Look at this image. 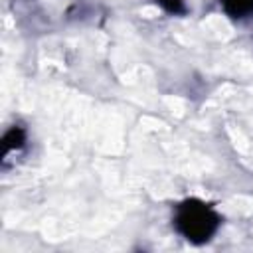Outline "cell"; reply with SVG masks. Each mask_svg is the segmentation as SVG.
Masks as SVG:
<instances>
[{
	"instance_id": "6da1fadb",
	"label": "cell",
	"mask_w": 253,
	"mask_h": 253,
	"mask_svg": "<svg viewBox=\"0 0 253 253\" xmlns=\"http://www.w3.org/2000/svg\"><path fill=\"white\" fill-rule=\"evenodd\" d=\"M221 223V217L217 215V211L204 204L202 200H184L178 208H176V215H174V225L180 231L182 237H186L190 243H206L210 241L217 227Z\"/></svg>"
},
{
	"instance_id": "7a4b0ae2",
	"label": "cell",
	"mask_w": 253,
	"mask_h": 253,
	"mask_svg": "<svg viewBox=\"0 0 253 253\" xmlns=\"http://www.w3.org/2000/svg\"><path fill=\"white\" fill-rule=\"evenodd\" d=\"M24 142H26V132H24V128H22V126H12V128H8V130H6V134H4V138H2L4 154H8V152H12V150L22 148V146H24Z\"/></svg>"
},
{
	"instance_id": "3957f363",
	"label": "cell",
	"mask_w": 253,
	"mask_h": 253,
	"mask_svg": "<svg viewBox=\"0 0 253 253\" xmlns=\"http://www.w3.org/2000/svg\"><path fill=\"white\" fill-rule=\"evenodd\" d=\"M223 10L231 18H245L253 12V0H221Z\"/></svg>"
},
{
	"instance_id": "277c9868",
	"label": "cell",
	"mask_w": 253,
	"mask_h": 253,
	"mask_svg": "<svg viewBox=\"0 0 253 253\" xmlns=\"http://www.w3.org/2000/svg\"><path fill=\"white\" fill-rule=\"evenodd\" d=\"M156 4H160L166 12H170V14H184L186 12V6H184V2L182 0H154Z\"/></svg>"
}]
</instances>
